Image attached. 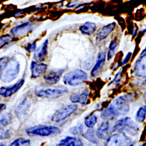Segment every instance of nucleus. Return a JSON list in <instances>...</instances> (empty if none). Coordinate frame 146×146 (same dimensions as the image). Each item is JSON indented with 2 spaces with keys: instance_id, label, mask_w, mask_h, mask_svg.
I'll return each mask as SVG.
<instances>
[{
  "instance_id": "f03ea898",
  "label": "nucleus",
  "mask_w": 146,
  "mask_h": 146,
  "mask_svg": "<svg viewBox=\"0 0 146 146\" xmlns=\"http://www.w3.org/2000/svg\"><path fill=\"white\" fill-rule=\"evenodd\" d=\"M87 78L88 75L86 71L81 69H76L64 75L63 82L70 86H77L82 84Z\"/></svg>"
},
{
  "instance_id": "bb28decb",
  "label": "nucleus",
  "mask_w": 146,
  "mask_h": 146,
  "mask_svg": "<svg viewBox=\"0 0 146 146\" xmlns=\"http://www.w3.org/2000/svg\"><path fill=\"white\" fill-rule=\"evenodd\" d=\"M98 117L95 115H92L85 120V125L88 128H92L97 123Z\"/></svg>"
},
{
  "instance_id": "4be33fe9",
  "label": "nucleus",
  "mask_w": 146,
  "mask_h": 146,
  "mask_svg": "<svg viewBox=\"0 0 146 146\" xmlns=\"http://www.w3.org/2000/svg\"><path fill=\"white\" fill-rule=\"evenodd\" d=\"M28 108V101L27 100H24L18 105V106H17L15 109V113L17 116L19 117H22L26 113Z\"/></svg>"
},
{
  "instance_id": "6e6552de",
  "label": "nucleus",
  "mask_w": 146,
  "mask_h": 146,
  "mask_svg": "<svg viewBox=\"0 0 146 146\" xmlns=\"http://www.w3.org/2000/svg\"><path fill=\"white\" fill-rule=\"evenodd\" d=\"M67 92V88H47L36 91L35 95L42 98L57 99L64 95Z\"/></svg>"
},
{
  "instance_id": "72a5a7b5",
  "label": "nucleus",
  "mask_w": 146,
  "mask_h": 146,
  "mask_svg": "<svg viewBox=\"0 0 146 146\" xmlns=\"http://www.w3.org/2000/svg\"><path fill=\"white\" fill-rule=\"evenodd\" d=\"M131 52H129L127 54H126V57H125V58L123 60V61H122V63H121V65H125V64H127L129 61H130V58H131Z\"/></svg>"
},
{
  "instance_id": "0eeeda50",
  "label": "nucleus",
  "mask_w": 146,
  "mask_h": 146,
  "mask_svg": "<svg viewBox=\"0 0 146 146\" xmlns=\"http://www.w3.org/2000/svg\"><path fill=\"white\" fill-rule=\"evenodd\" d=\"M77 108L78 106L75 104L65 105L56 111L52 115L51 119L54 122H60L74 113L77 111Z\"/></svg>"
},
{
  "instance_id": "423d86ee",
  "label": "nucleus",
  "mask_w": 146,
  "mask_h": 146,
  "mask_svg": "<svg viewBox=\"0 0 146 146\" xmlns=\"http://www.w3.org/2000/svg\"><path fill=\"white\" fill-rule=\"evenodd\" d=\"M134 100L131 94H126L119 96L111 104L115 108L119 115H125L130 111L129 102Z\"/></svg>"
},
{
  "instance_id": "aec40b11",
  "label": "nucleus",
  "mask_w": 146,
  "mask_h": 146,
  "mask_svg": "<svg viewBox=\"0 0 146 146\" xmlns=\"http://www.w3.org/2000/svg\"><path fill=\"white\" fill-rule=\"evenodd\" d=\"M109 133V123L108 121H103L96 130V136L100 139H106Z\"/></svg>"
},
{
  "instance_id": "39448f33",
  "label": "nucleus",
  "mask_w": 146,
  "mask_h": 146,
  "mask_svg": "<svg viewBox=\"0 0 146 146\" xmlns=\"http://www.w3.org/2000/svg\"><path fill=\"white\" fill-rule=\"evenodd\" d=\"M131 143V138L123 131H117L108 137L104 146H127Z\"/></svg>"
},
{
  "instance_id": "c9c22d12",
  "label": "nucleus",
  "mask_w": 146,
  "mask_h": 146,
  "mask_svg": "<svg viewBox=\"0 0 146 146\" xmlns=\"http://www.w3.org/2000/svg\"><path fill=\"white\" fill-rule=\"evenodd\" d=\"M6 109V105L5 104H0V115L2 113V112Z\"/></svg>"
},
{
  "instance_id": "58836bf2",
  "label": "nucleus",
  "mask_w": 146,
  "mask_h": 146,
  "mask_svg": "<svg viewBox=\"0 0 146 146\" xmlns=\"http://www.w3.org/2000/svg\"><path fill=\"white\" fill-rule=\"evenodd\" d=\"M127 146H134V145H133V144H130V145H127Z\"/></svg>"
},
{
  "instance_id": "473e14b6",
  "label": "nucleus",
  "mask_w": 146,
  "mask_h": 146,
  "mask_svg": "<svg viewBox=\"0 0 146 146\" xmlns=\"http://www.w3.org/2000/svg\"><path fill=\"white\" fill-rule=\"evenodd\" d=\"M36 47H37V44L35 42L33 43H29L27 44H26L24 46V48L26 50V51L28 52H32L35 51L36 49Z\"/></svg>"
},
{
  "instance_id": "dca6fc26",
  "label": "nucleus",
  "mask_w": 146,
  "mask_h": 146,
  "mask_svg": "<svg viewBox=\"0 0 146 146\" xmlns=\"http://www.w3.org/2000/svg\"><path fill=\"white\" fill-rule=\"evenodd\" d=\"M48 40L46 39L42 46H40L37 50H36L33 54L34 59L37 62H43L46 59V57L47 55L48 52Z\"/></svg>"
},
{
  "instance_id": "9b49d317",
  "label": "nucleus",
  "mask_w": 146,
  "mask_h": 146,
  "mask_svg": "<svg viewBox=\"0 0 146 146\" xmlns=\"http://www.w3.org/2000/svg\"><path fill=\"white\" fill-rule=\"evenodd\" d=\"M135 72L136 76L145 78V48L141 52L135 64Z\"/></svg>"
},
{
  "instance_id": "f3484780",
  "label": "nucleus",
  "mask_w": 146,
  "mask_h": 146,
  "mask_svg": "<svg viewBox=\"0 0 146 146\" xmlns=\"http://www.w3.org/2000/svg\"><path fill=\"white\" fill-rule=\"evenodd\" d=\"M115 27L116 23L112 22L101 28L98 33H96V39L98 40H102L106 39L108 35L115 29Z\"/></svg>"
},
{
  "instance_id": "9d476101",
  "label": "nucleus",
  "mask_w": 146,
  "mask_h": 146,
  "mask_svg": "<svg viewBox=\"0 0 146 146\" xmlns=\"http://www.w3.org/2000/svg\"><path fill=\"white\" fill-rule=\"evenodd\" d=\"M24 82H25V80L23 78H22L13 86L1 87L0 88V95L4 98H8V97L12 96L19 90V89L23 86Z\"/></svg>"
},
{
  "instance_id": "393cba45",
  "label": "nucleus",
  "mask_w": 146,
  "mask_h": 146,
  "mask_svg": "<svg viewBox=\"0 0 146 146\" xmlns=\"http://www.w3.org/2000/svg\"><path fill=\"white\" fill-rule=\"evenodd\" d=\"M15 38L9 34H5L0 36V48L5 47L11 42H13Z\"/></svg>"
},
{
  "instance_id": "ddd939ff",
  "label": "nucleus",
  "mask_w": 146,
  "mask_h": 146,
  "mask_svg": "<svg viewBox=\"0 0 146 146\" xmlns=\"http://www.w3.org/2000/svg\"><path fill=\"white\" fill-rule=\"evenodd\" d=\"M47 68V65L43 63H39L32 61L31 64V77L37 78L44 74Z\"/></svg>"
},
{
  "instance_id": "7c9ffc66",
  "label": "nucleus",
  "mask_w": 146,
  "mask_h": 146,
  "mask_svg": "<svg viewBox=\"0 0 146 146\" xmlns=\"http://www.w3.org/2000/svg\"><path fill=\"white\" fill-rule=\"evenodd\" d=\"M10 136L9 130L5 129L4 127L0 126V140L9 139Z\"/></svg>"
},
{
  "instance_id": "f257e3e1",
  "label": "nucleus",
  "mask_w": 146,
  "mask_h": 146,
  "mask_svg": "<svg viewBox=\"0 0 146 146\" xmlns=\"http://www.w3.org/2000/svg\"><path fill=\"white\" fill-rule=\"evenodd\" d=\"M137 125L129 117H125L119 120L113 126V131H126L130 135L135 136L139 132Z\"/></svg>"
},
{
  "instance_id": "c85d7f7f",
  "label": "nucleus",
  "mask_w": 146,
  "mask_h": 146,
  "mask_svg": "<svg viewBox=\"0 0 146 146\" xmlns=\"http://www.w3.org/2000/svg\"><path fill=\"white\" fill-rule=\"evenodd\" d=\"M9 58L10 57L7 56L0 58V79H1L3 72L8 65Z\"/></svg>"
},
{
  "instance_id": "2eb2a0df",
  "label": "nucleus",
  "mask_w": 146,
  "mask_h": 146,
  "mask_svg": "<svg viewBox=\"0 0 146 146\" xmlns=\"http://www.w3.org/2000/svg\"><path fill=\"white\" fill-rule=\"evenodd\" d=\"M105 60H106V52H101L98 55L96 64H95L94 68L91 71V75L92 77H95L100 72V71H101V69L102 68L104 65Z\"/></svg>"
},
{
  "instance_id": "e433bc0d",
  "label": "nucleus",
  "mask_w": 146,
  "mask_h": 146,
  "mask_svg": "<svg viewBox=\"0 0 146 146\" xmlns=\"http://www.w3.org/2000/svg\"><path fill=\"white\" fill-rule=\"evenodd\" d=\"M138 29H137V27H135V29H134V31L133 32V35H132V36L133 37H135V36L136 35V33H137V31Z\"/></svg>"
},
{
  "instance_id": "2f4dec72",
  "label": "nucleus",
  "mask_w": 146,
  "mask_h": 146,
  "mask_svg": "<svg viewBox=\"0 0 146 146\" xmlns=\"http://www.w3.org/2000/svg\"><path fill=\"white\" fill-rule=\"evenodd\" d=\"M83 126L81 125L76 126L70 129V131L73 135H78L83 132Z\"/></svg>"
},
{
  "instance_id": "7ed1b4c3",
  "label": "nucleus",
  "mask_w": 146,
  "mask_h": 146,
  "mask_svg": "<svg viewBox=\"0 0 146 146\" xmlns=\"http://www.w3.org/2000/svg\"><path fill=\"white\" fill-rule=\"evenodd\" d=\"M60 132L61 130L56 126L46 125L34 126L26 130V133L29 136H50L58 135Z\"/></svg>"
},
{
  "instance_id": "a211bd4d",
  "label": "nucleus",
  "mask_w": 146,
  "mask_h": 146,
  "mask_svg": "<svg viewBox=\"0 0 146 146\" xmlns=\"http://www.w3.org/2000/svg\"><path fill=\"white\" fill-rule=\"evenodd\" d=\"M56 146H83V143L79 138L67 136L61 140Z\"/></svg>"
},
{
  "instance_id": "412c9836",
  "label": "nucleus",
  "mask_w": 146,
  "mask_h": 146,
  "mask_svg": "<svg viewBox=\"0 0 146 146\" xmlns=\"http://www.w3.org/2000/svg\"><path fill=\"white\" fill-rule=\"evenodd\" d=\"M96 29V25L95 23L91 22H87L80 27V31L87 35H91L94 33Z\"/></svg>"
},
{
  "instance_id": "c756f323",
  "label": "nucleus",
  "mask_w": 146,
  "mask_h": 146,
  "mask_svg": "<svg viewBox=\"0 0 146 146\" xmlns=\"http://www.w3.org/2000/svg\"><path fill=\"white\" fill-rule=\"evenodd\" d=\"M12 121V116L10 113H7L4 115L1 119H0V126L3 127H7Z\"/></svg>"
},
{
  "instance_id": "b1692460",
  "label": "nucleus",
  "mask_w": 146,
  "mask_h": 146,
  "mask_svg": "<svg viewBox=\"0 0 146 146\" xmlns=\"http://www.w3.org/2000/svg\"><path fill=\"white\" fill-rule=\"evenodd\" d=\"M82 136L85 139H86L89 141H90L94 144L98 143V141H97L96 137L95 135V131L92 128H90L88 130H87L86 132L83 134Z\"/></svg>"
},
{
  "instance_id": "4c0bfd02",
  "label": "nucleus",
  "mask_w": 146,
  "mask_h": 146,
  "mask_svg": "<svg viewBox=\"0 0 146 146\" xmlns=\"http://www.w3.org/2000/svg\"><path fill=\"white\" fill-rule=\"evenodd\" d=\"M0 146H6V145L5 144H4V143H0Z\"/></svg>"
},
{
  "instance_id": "6ab92c4d",
  "label": "nucleus",
  "mask_w": 146,
  "mask_h": 146,
  "mask_svg": "<svg viewBox=\"0 0 146 146\" xmlns=\"http://www.w3.org/2000/svg\"><path fill=\"white\" fill-rule=\"evenodd\" d=\"M119 116V115L118 112L112 104H111L109 107L102 111L101 114V118L107 121L113 120Z\"/></svg>"
},
{
  "instance_id": "a878e982",
  "label": "nucleus",
  "mask_w": 146,
  "mask_h": 146,
  "mask_svg": "<svg viewBox=\"0 0 146 146\" xmlns=\"http://www.w3.org/2000/svg\"><path fill=\"white\" fill-rule=\"evenodd\" d=\"M146 115V108L145 106L140 107L137 111L136 115V120L139 123L143 122L145 119Z\"/></svg>"
},
{
  "instance_id": "20e7f679",
  "label": "nucleus",
  "mask_w": 146,
  "mask_h": 146,
  "mask_svg": "<svg viewBox=\"0 0 146 146\" xmlns=\"http://www.w3.org/2000/svg\"><path fill=\"white\" fill-rule=\"evenodd\" d=\"M20 71V64L15 57H11L1 76V80L5 83H9L14 80L18 76Z\"/></svg>"
},
{
  "instance_id": "f704fd0d",
  "label": "nucleus",
  "mask_w": 146,
  "mask_h": 146,
  "mask_svg": "<svg viewBox=\"0 0 146 146\" xmlns=\"http://www.w3.org/2000/svg\"><path fill=\"white\" fill-rule=\"evenodd\" d=\"M121 71H120L119 72H118L117 73V74L115 76V78L113 80V81H116V82H119L120 80V77H121Z\"/></svg>"
},
{
  "instance_id": "cd10ccee",
  "label": "nucleus",
  "mask_w": 146,
  "mask_h": 146,
  "mask_svg": "<svg viewBox=\"0 0 146 146\" xmlns=\"http://www.w3.org/2000/svg\"><path fill=\"white\" fill-rule=\"evenodd\" d=\"M116 47V40L115 39H114L111 42L110 45H109V50H108V55H107L108 60H111L113 57V56L115 54Z\"/></svg>"
},
{
  "instance_id": "f8f14e48",
  "label": "nucleus",
  "mask_w": 146,
  "mask_h": 146,
  "mask_svg": "<svg viewBox=\"0 0 146 146\" xmlns=\"http://www.w3.org/2000/svg\"><path fill=\"white\" fill-rule=\"evenodd\" d=\"M89 91L85 88L78 92L73 93L70 97V100L72 103H80L82 105H86L88 103Z\"/></svg>"
},
{
  "instance_id": "4468645a",
  "label": "nucleus",
  "mask_w": 146,
  "mask_h": 146,
  "mask_svg": "<svg viewBox=\"0 0 146 146\" xmlns=\"http://www.w3.org/2000/svg\"><path fill=\"white\" fill-rule=\"evenodd\" d=\"M64 71V69L52 70L48 73H47L46 74L44 75V80L45 82L48 84H55L60 80Z\"/></svg>"
},
{
  "instance_id": "1a4fd4ad",
  "label": "nucleus",
  "mask_w": 146,
  "mask_h": 146,
  "mask_svg": "<svg viewBox=\"0 0 146 146\" xmlns=\"http://www.w3.org/2000/svg\"><path fill=\"white\" fill-rule=\"evenodd\" d=\"M33 28V23L28 21L12 28L10 30V33L14 38H19L31 32Z\"/></svg>"
},
{
  "instance_id": "5701e85b",
  "label": "nucleus",
  "mask_w": 146,
  "mask_h": 146,
  "mask_svg": "<svg viewBox=\"0 0 146 146\" xmlns=\"http://www.w3.org/2000/svg\"><path fill=\"white\" fill-rule=\"evenodd\" d=\"M31 141L24 137H19L11 142L8 146H30Z\"/></svg>"
}]
</instances>
